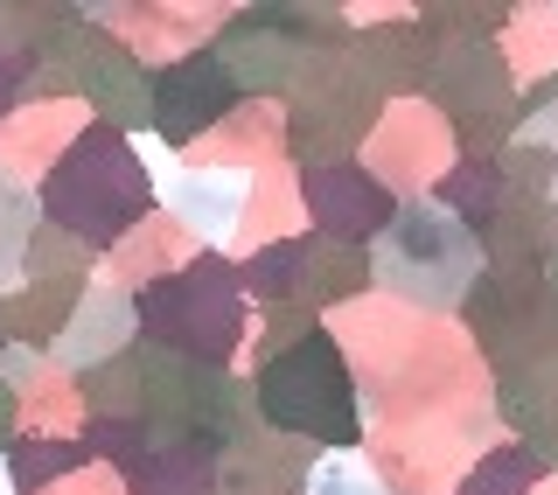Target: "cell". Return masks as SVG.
Masks as SVG:
<instances>
[{
  "instance_id": "6da1fadb",
  "label": "cell",
  "mask_w": 558,
  "mask_h": 495,
  "mask_svg": "<svg viewBox=\"0 0 558 495\" xmlns=\"http://www.w3.org/2000/svg\"><path fill=\"white\" fill-rule=\"evenodd\" d=\"M266 398H272V419H293V426H314V405H342V370L328 357V342L293 349L266 377Z\"/></svg>"
},
{
  "instance_id": "7a4b0ae2",
  "label": "cell",
  "mask_w": 558,
  "mask_h": 495,
  "mask_svg": "<svg viewBox=\"0 0 558 495\" xmlns=\"http://www.w3.org/2000/svg\"><path fill=\"white\" fill-rule=\"evenodd\" d=\"M223 98H231V84H223V77H203V63H196V70H174L168 92H161V119H168V133H196Z\"/></svg>"
}]
</instances>
